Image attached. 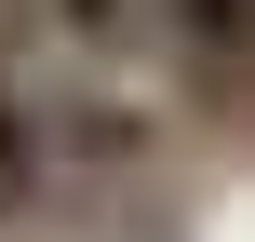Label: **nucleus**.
I'll return each instance as SVG.
<instances>
[{
    "label": "nucleus",
    "instance_id": "nucleus-1",
    "mask_svg": "<svg viewBox=\"0 0 255 242\" xmlns=\"http://www.w3.org/2000/svg\"><path fill=\"white\" fill-rule=\"evenodd\" d=\"M161 40L188 81H242L255 67V0H161Z\"/></svg>",
    "mask_w": 255,
    "mask_h": 242
},
{
    "label": "nucleus",
    "instance_id": "nucleus-2",
    "mask_svg": "<svg viewBox=\"0 0 255 242\" xmlns=\"http://www.w3.org/2000/svg\"><path fill=\"white\" fill-rule=\"evenodd\" d=\"M134 148H148V108H121V94H67V108H54V162L108 175V162H134Z\"/></svg>",
    "mask_w": 255,
    "mask_h": 242
},
{
    "label": "nucleus",
    "instance_id": "nucleus-3",
    "mask_svg": "<svg viewBox=\"0 0 255 242\" xmlns=\"http://www.w3.org/2000/svg\"><path fill=\"white\" fill-rule=\"evenodd\" d=\"M40 175H54V121L0 81V216H27V202H40Z\"/></svg>",
    "mask_w": 255,
    "mask_h": 242
},
{
    "label": "nucleus",
    "instance_id": "nucleus-4",
    "mask_svg": "<svg viewBox=\"0 0 255 242\" xmlns=\"http://www.w3.org/2000/svg\"><path fill=\"white\" fill-rule=\"evenodd\" d=\"M40 13H54V27H67L81 54H121V40H134V27L161 13V0H40Z\"/></svg>",
    "mask_w": 255,
    "mask_h": 242
},
{
    "label": "nucleus",
    "instance_id": "nucleus-5",
    "mask_svg": "<svg viewBox=\"0 0 255 242\" xmlns=\"http://www.w3.org/2000/svg\"><path fill=\"white\" fill-rule=\"evenodd\" d=\"M0 13H40V0H0Z\"/></svg>",
    "mask_w": 255,
    "mask_h": 242
}]
</instances>
